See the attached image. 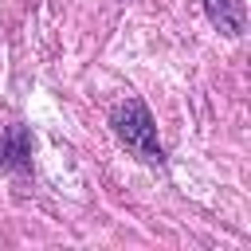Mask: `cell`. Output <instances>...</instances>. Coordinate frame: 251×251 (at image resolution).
Returning <instances> with one entry per match:
<instances>
[{"mask_svg":"<svg viewBox=\"0 0 251 251\" xmlns=\"http://www.w3.org/2000/svg\"><path fill=\"white\" fill-rule=\"evenodd\" d=\"M114 129H118V137H122L137 157H145V161H161L157 126H153L145 102H137V98L118 102V106H114Z\"/></svg>","mask_w":251,"mask_h":251,"instance_id":"6da1fadb","label":"cell"},{"mask_svg":"<svg viewBox=\"0 0 251 251\" xmlns=\"http://www.w3.org/2000/svg\"><path fill=\"white\" fill-rule=\"evenodd\" d=\"M24 157H27V133L16 126V129H8V137L0 141V165L20 169V165H24Z\"/></svg>","mask_w":251,"mask_h":251,"instance_id":"3957f363","label":"cell"},{"mask_svg":"<svg viewBox=\"0 0 251 251\" xmlns=\"http://www.w3.org/2000/svg\"><path fill=\"white\" fill-rule=\"evenodd\" d=\"M204 8H208V20L224 35H239L243 31V8H239V0H204Z\"/></svg>","mask_w":251,"mask_h":251,"instance_id":"7a4b0ae2","label":"cell"}]
</instances>
